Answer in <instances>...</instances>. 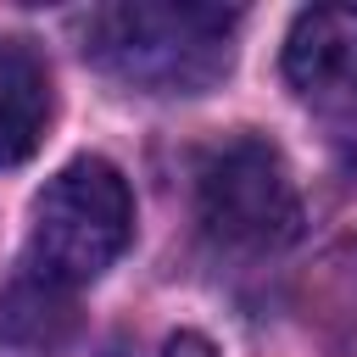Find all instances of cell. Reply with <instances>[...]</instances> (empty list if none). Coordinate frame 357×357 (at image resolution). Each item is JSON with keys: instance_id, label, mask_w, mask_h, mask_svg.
I'll list each match as a JSON object with an SVG mask.
<instances>
[{"instance_id": "cell-4", "label": "cell", "mask_w": 357, "mask_h": 357, "mask_svg": "<svg viewBox=\"0 0 357 357\" xmlns=\"http://www.w3.org/2000/svg\"><path fill=\"white\" fill-rule=\"evenodd\" d=\"M284 78L312 106H357V6H312L290 22Z\"/></svg>"}, {"instance_id": "cell-6", "label": "cell", "mask_w": 357, "mask_h": 357, "mask_svg": "<svg viewBox=\"0 0 357 357\" xmlns=\"http://www.w3.org/2000/svg\"><path fill=\"white\" fill-rule=\"evenodd\" d=\"M78 335V301L67 284L45 279L39 268L17 273L0 290V340L17 351H61Z\"/></svg>"}, {"instance_id": "cell-2", "label": "cell", "mask_w": 357, "mask_h": 357, "mask_svg": "<svg viewBox=\"0 0 357 357\" xmlns=\"http://www.w3.org/2000/svg\"><path fill=\"white\" fill-rule=\"evenodd\" d=\"M134 234V195L128 178L106 156L67 162L33 201V234H28V268L45 279L78 290L100 279Z\"/></svg>"}, {"instance_id": "cell-5", "label": "cell", "mask_w": 357, "mask_h": 357, "mask_svg": "<svg viewBox=\"0 0 357 357\" xmlns=\"http://www.w3.org/2000/svg\"><path fill=\"white\" fill-rule=\"evenodd\" d=\"M50 128V73L22 39H0V167L28 162Z\"/></svg>"}, {"instance_id": "cell-3", "label": "cell", "mask_w": 357, "mask_h": 357, "mask_svg": "<svg viewBox=\"0 0 357 357\" xmlns=\"http://www.w3.org/2000/svg\"><path fill=\"white\" fill-rule=\"evenodd\" d=\"M201 223L229 251H279L301 234V195L268 139H229L206 156L195 184Z\"/></svg>"}, {"instance_id": "cell-1", "label": "cell", "mask_w": 357, "mask_h": 357, "mask_svg": "<svg viewBox=\"0 0 357 357\" xmlns=\"http://www.w3.org/2000/svg\"><path fill=\"white\" fill-rule=\"evenodd\" d=\"M234 6L206 0H123L89 17L84 50L117 84L151 95H201L234 67Z\"/></svg>"}, {"instance_id": "cell-7", "label": "cell", "mask_w": 357, "mask_h": 357, "mask_svg": "<svg viewBox=\"0 0 357 357\" xmlns=\"http://www.w3.org/2000/svg\"><path fill=\"white\" fill-rule=\"evenodd\" d=\"M162 357H218V351H212L206 335H190V329H184V335H173V340L162 346Z\"/></svg>"}]
</instances>
